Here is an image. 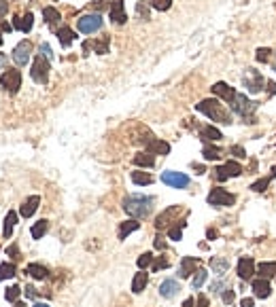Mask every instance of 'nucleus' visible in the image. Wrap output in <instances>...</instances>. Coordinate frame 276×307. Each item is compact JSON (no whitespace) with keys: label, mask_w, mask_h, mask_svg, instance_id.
<instances>
[{"label":"nucleus","mask_w":276,"mask_h":307,"mask_svg":"<svg viewBox=\"0 0 276 307\" xmlns=\"http://www.w3.org/2000/svg\"><path fill=\"white\" fill-rule=\"evenodd\" d=\"M153 204H155V197L134 193V195H127L123 199V210L125 214H130L132 218L138 220V218H147L153 212Z\"/></svg>","instance_id":"obj_1"},{"label":"nucleus","mask_w":276,"mask_h":307,"mask_svg":"<svg viewBox=\"0 0 276 307\" xmlns=\"http://www.w3.org/2000/svg\"><path fill=\"white\" fill-rule=\"evenodd\" d=\"M196 110H200L204 112L208 119L212 121H217V123H232V117H230V112L223 108V104L219 102V100L215 98H210V100H202L200 104H196Z\"/></svg>","instance_id":"obj_2"},{"label":"nucleus","mask_w":276,"mask_h":307,"mask_svg":"<svg viewBox=\"0 0 276 307\" xmlns=\"http://www.w3.org/2000/svg\"><path fill=\"white\" fill-rule=\"evenodd\" d=\"M230 108L236 112V115L240 117H251L255 110H257V102H253V100H249V96L244 94H236V98L230 102Z\"/></svg>","instance_id":"obj_3"},{"label":"nucleus","mask_w":276,"mask_h":307,"mask_svg":"<svg viewBox=\"0 0 276 307\" xmlns=\"http://www.w3.org/2000/svg\"><path fill=\"white\" fill-rule=\"evenodd\" d=\"M206 202H208L210 205H217V208H230V205L236 204V195H232L230 191L217 187V189H212V191L208 193Z\"/></svg>","instance_id":"obj_4"},{"label":"nucleus","mask_w":276,"mask_h":307,"mask_svg":"<svg viewBox=\"0 0 276 307\" xmlns=\"http://www.w3.org/2000/svg\"><path fill=\"white\" fill-rule=\"evenodd\" d=\"M30 74H32V78H34V83L47 85V81H49V60H45L42 55H37V58H34V62H32Z\"/></svg>","instance_id":"obj_5"},{"label":"nucleus","mask_w":276,"mask_h":307,"mask_svg":"<svg viewBox=\"0 0 276 307\" xmlns=\"http://www.w3.org/2000/svg\"><path fill=\"white\" fill-rule=\"evenodd\" d=\"M77 28H79V32H83V34H94L102 28V17L98 15V13L83 15V17L77 19Z\"/></svg>","instance_id":"obj_6"},{"label":"nucleus","mask_w":276,"mask_h":307,"mask_svg":"<svg viewBox=\"0 0 276 307\" xmlns=\"http://www.w3.org/2000/svg\"><path fill=\"white\" fill-rule=\"evenodd\" d=\"M0 85H2L9 94H17L21 87V72L15 68H6V72H2V76H0Z\"/></svg>","instance_id":"obj_7"},{"label":"nucleus","mask_w":276,"mask_h":307,"mask_svg":"<svg viewBox=\"0 0 276 307\" xmlns=\"http://www.w3.org/2000/svg\"><path fill=\"white\" fill-rule=\"evenodd\" d=\"M264 76H261L257 70H253V68H249L244 72V76H242V85H244V89L246 91H251V94H259L261 89H264Z\"/></svg>","instance_id":"obj_8"},{"label":"nucleus","mask_w":276,"mask_h":307,"mask_svg":"<svg viewBox=\"0 0 276 307\" xmlns=\"http://www.w3.org/2000/svg\"><path fill=\"white\" fill-rule=\"evenodd\" d=\"M161 182L168 184V187L172 189H187L189 187V176L183 174V172H172V170H168V172L161 174Z\"/></svg>","instance_id":"obj_9"},{"label":"nucleus","mask_w":276,"mask_h":307,"mask_svg":"<svg viewBox=\"0 0 276 307\" xmlns=\"http://www.w3.org/2000/svg\"><path fill=\"white\" fill-rule=\"evenodd\" d=\"M242 174V166L236 161H228V163H223V166H219L215 168V178L217 180H228V178H236Z\"/></svg>","instance_id":"obj_10"},{"label":"nucleus","mask_w":276,"mask_h":307,"mask_svg":"<svg viewBox=\"0 0 276 307\" xmlns=\"http://www.w3.org/2000/svg\"><path fill=\"white\" fill-rule=\"evenodd\" d=\"M181 210H183L181 205H170L168 210H164L158 218H155V229H159V231H161V229H166V227H168V225L172 223V220L181 214ZM174 223H176V220H174Z\"/></svg>","instance_id":"obj_11"},{"label":"nucleus","mask_w":276,"mask_h":307,"mask_svg":"<svg viewBox=\"0 0 276 307\" xmlns=\"http://www.w3.org/2000/svg\"><path fill=\"white\" fill-rule=\"evenodd\" d=\"M30 53H32V42L21 40L19 45L13 49V62H15L17 66H26L28 60H30Z\"/></svg>","instance_id":"obj_12"},{"label":"nucleus","mask_w":276,"mask_h":307,"mask_svg":"<svg viewBox=\"0 0 276 307\" xmlns=\"http://www.w3.org/2000/svg\"><path fill=\"white\" fill-rule=\"evenodd\" d=\"M255 273H257V271H255V261L251 256H242V259L238 261V275L242 277V280H251Z\"/></svg>","instance_id":"obj_13"},{"label":"nucleus","mask_w":276,"mask_h":307,"mask_svg":"<svg viewBox=\"0 0 276 307\" xmlns=\"http://www.w3.org/2000/svg\"><path fill=\"white\" fill-rule=\"evenodd\" d=\"M197 265H200V261L194 259V256H183L179 265V277H189L191 273H196Z\"/></svg>","instance_id":"obj_14"},{"label":"nucleus","mask_w":276,"mask_h":307,"mask_svg":"<svg viewBox=\"0 0 276 307\" xmlns=\"http://www.w3.org/2000/svg\"><path fill=\"white\" fill-rule=\"evenodd\" d=\"M39 205H40V197L39 195H30L28 199H24V204H21V208H19V214L24 218H30L32 214L39 210Z\"/></svg>","instance_id":"obj_15"},{"label":"nucleus","mask_w":276,"mask_h":307,"mask_svg":"<svg viewBox=\"0 0 276 307\" xmlns=\"http://www.w3.org/2000/svg\"><path fill=\"white\" fill-rule=\"evenodd\" d=\"M179 290H181V284L176 282V280H172V277H168V280H164V282L159 284V295L164 297V299L176 297V295H179Z\"/></svg>","instance_id":"obj_16"},{"label":"nucleus","mask_w":276,"mask_h":307,"mask_svg":"<svg viewBox=\"0 0 276 307\" xmlns=\"http://www.w3.org/2000/svg\"><path fill=\"white\" fill-rule=\"evenodd\" d=\"M111 21H115L117 26H121V24H125V19H127V15H125V6H123V0H115V2L111 4Z\"/></svg>","instance_id":"obj_17"},{"label":"nucleus","mask_w":276,"mask_h":307,"mask_svg":"<svg viewBox=\"0 0 276 307\" xmlns=\"http://www.w3.org/2000/svg\"><path fill=\"white\" fill-rule=\"evenodd\" d=\"M212 94L219 96L221 100H225V102H232V100L236 98V89L230 87L228 83H215L212 85Z\"/></svg>","instance_id":"obj_18"},{"label":"nucleus","mask_w":276,"mask_h":307,"mask_svg":"<svg viewBox=\"0 0 276 307\" xmlns=\"http://www.w3.org/2000/svg\"><path fill=\"white\" fill-rule=\"evenodd\" d=\"M147 153H151V155H168L170 153V144L164 140H155L151 138L147 142Z\"/></svg>","instance_id":"obj_19"},{"label":"nucleus","mask_w":276,"mask_h":307,"mask_svg":"<svg viewBox=\"0 0 276 307\" xmlns=\"http://www.w3.org/2000/svg\"><path fill=\"white\" fill-rule=\"evenodd\" d=\"M253 292L255 297L259 299H268L270 297V284H268V280H264V277H257V280H253Z\"/></svg>","instance_id":"obj_20"},{"label":"nucleus","mask_w":276,"mask_h":307,"mask_svg":"<svg viewBox=\"0 0 276 307\" xmlns=\"http://www.w3.org/2000/svg\"><path fill=\"white\" fill-rule=\"evenodd\" d=\"M32 24H34L32 13H26V15L15 17V21H13V28H15V30H19V32H30V30H32Z\"/></svg>","instance_id":"obj_21"},{"label":"nucleus","mask_w":276,"mask_h":307,"mask_svg":"<svg viewBox=\"0 0 276 307\" xmlns=\"http://www.w3.org/2000/svg\"><path fill=\"white\" fill-rule=\"evenodd\" d=\"M147 284H149V273H145V269H140L136 275H134V280H132V292H143L147 288Z\"/></svg>","instance_id":"obj_22"},{"label":"nucleus","mask_w":276,"mask_h":307,"mask_svg":"<svg viewBox=\"0 0 276 307\" xmlns=\"http://www.w3.org/2000/svg\"><path fill=\"white\" fill-rule=\"evenodd\" d=\"M200 136H202V138L206 140V142H217V140H221V138H223V134L219 132L215 125H206V127H202V130H200Z\"/></svg>","instance_id":"obj_23"},{"label":"nucleus","mask_w":276,"mask_h":307,"mask_svg":"<svg viewBox=\"0 0 276 307\" xmlns=\"http://www.w3.org/2000/svg\"><path fill=\"white\" fill-rule=\"evenodd\" d=\"M26 273H30L34 280H45V277L49 275V271H47V267L39 265V263H30V265L26 267Z\"/></svg>","instance_id":"obj_24"},{"label":"nucleus","mask_w":276,"mask_h":307,"mask_svg":"<svg viewBox=\"0 0 276 307\" xmlns=\"http://www.w3.org/2000/svg\"><path fill=\"white\" fill-rule=\"evenodd\" d=\"M17 223V214L15 212H6V216H4V227H2V235H4V239H9L11 238V233H13V227H15Z\"/></svg>","instance_id":"obj_25"},{"label":"nucleus","mask_w":276,"mask_h":307,"mask_svg":"<svg viewBox=\"0 0 276 307\" xmlns=\"http://www.w3.org/2000/svg\"><path fill=\"white\" fill-rule=\"evenodd\" d=\"M138 227H140V223H138L136 218H134V220H125V223H121V227H119V239H125L130 233L138 231Z\"/></svg>","instance_id":"obj_26"},{"label":"nucleus","mask_w":276,"mask_h":307,"mask_svg":"<svg viewBox=\"0 0 276 307\" xmlns=\"http://www.w3.org/2000/svg\"><path fill=\"white\" fill-rule=\"evenodd\" d=\"M134 163L140 168H153L155 166V157L151 153H136L134 155Z\"/></svg>","instance_id":"obj_27"},{"label":"nucleus","mask_w":276,"mask_h":307,"mask_svg":"<svg viewBox=\"0 0 276 307\" xmlns=\"http://www.w3.org/2000/svg\"><path fill=\"white\" fill-rule=\"evenodd\" d=\"M257 273H259V277H264V280H270V277H274L276 275V263H261V265L257 267Z\"/></svg>","instance_id":"obj_28"},{"label":"nucleus","mask_w":276,"mask_h":307,"mask_svg":"<svg viewBox=\"0 0 276 307\" xmlns=\"http://www.w3.org/2000/svg\"><path fill=\"white\" fill-rule=\"evenodd\" d=\"M228 267H230V263L225 261V259H221V256H215V259H210V269L215 271V275H223L225 271H228Z\"/></svg>","instance_id":"obj_29"},{"label":"nucleus","mask_w":276,"mask_h":307,"mask_svg":"<svg viewBox=\"0 0 276 307\" xmlns=\"http://www.w3.org/2000/svg\"><path fill=\"white\" fill-rule=\"evenodd\" d=\"M58 38L62 42V47H70V45H73V40H75V32L70 30V28L62 26L60 30H58Z\"/></svg>","instance_id":"obj_30"},{"label":"nucleus","mask_w":276,"mask_h":307,"mask_svg":"<svg viewBox=\"0 0 276 307\" xmlns=\"http://www.w3.org/2000/svg\"><path fill=\"white\" fill-rule=\"evenodd\" d=\"M132 182L138 184V187H147V184L153 182V176L147 172H132Z\"/></svg>","instance_id":"obj_31"},{"label":"nucleus","mask_w":276,"mask_h":307,"mask_svg":"<svg viewBox=\"0 0 276 307\" xmlns=\"http://www.w3.org/2000/svg\"><path fill=\"white\" fill-rule=\"evenodd\" d=\"M49 231V220H39L37 225L30 229V233H32V239H40L42 235H45Z\"/></svg>","instance_id":"obj_32"},{"label":"nucleus","mask_w":276,"mask_h":307,"mask_svg":"<svg viewBox=\"0 0 276 307\" xmlns=\"http://www.w3.org/2000/svg\"><path fill=\"white\" fill-rule=\"evenodd\" d=\"M15 271H17V267L13 265V263H2V265H0V282L9 280V277H15Z\"/></svg>","instance_id":"obj_33"},{"label":"nucleus","mask_w":276,"mask_h":307,"mask_svg":"<svg viewBox=\"0 0 276 307\" xmlns=\"http://www.w3.org/2000/svg\"><path fill=\"white\" fill-rule=\"evenodd\" d=\"M206 277H208V271L206 269H197L196 275H194V280H191V286H194L196 290H200L204 286V282H206Z\"/></svg>","instance_id":"obj_34"},{"label":"nucleus","mask_w":276,"mask_h":307,"mask_svg":"<svg viewBox=\"0 0 276 307\" xmlns=\"http://www.w3.org/2000/svg\"><path fill=\"white\" fill-rule=\"evenodd\" d=\"M42 17H45L47 24H55V21H60V11L58 9H53V6H45L42 9Z\"/></svg>","instance_id":"obj_35"},{"label":"nucleus","mask_w":276,"mask_h":307,"mask_svg":"<svg viewBox=\"0 0 276 307\" xmlns=\"http://www.w3.org/2000/svg\"><path fill=\"white\" fill-rule=\"evenodd\" d=\"M202 155H204V159H208V161H212V159H219L221 157V148H217V146H204V151H202Z\"/></svg>","instance_id":"obj_36"},{"label":"nucleus","mask_w":276,"mask_h":307,"mask_svg":"<svg viewBox=\"0 0 276 307\" xmlns=\"http://www.w3.org/2000/svg\"><path fill=\"white\" fill-rule=\"evenodd\" d=\"M183 227H185V223H183V220H179V225H174L172 229H168V238L174 239V241H179V239L183 238Z\"/></svg>","instance_id":"obj_37"},{"label":"nucleus","mask_w":276,"mask_h":307,"mask_svg":"<svg viewBox=\"0 0 276 307\" xmlns=\"http://www.w3.org/2000/svg\"><path fill=\"white\" fill-rule=\"evenodd\" d=\"M91 47H94V49H96V53H100V55L109 53V36H104L102 40H96V42H91Z\"/></svg>","instance_id":"obj_38"},{"label":"nucleus","mask_w":276,"mask_h":307,"mask_svg":"<svg viewBox=\"0 0 276 307\" xmlns=\"http://www.w3.org/2000/svg\"><path fill=\"white\" fill-rule=\"evenodd\" d=\"M19 295H21V288L19 286H11V288H6L4 299H6V301H11V303H17Z\"/></svg>","instance_id":"obj_39"},{"label":"nucleus","mask_w":276,"mask_h":307,"mask_svg":"<svg viewBox=\"0 0 276 307\" xmlns=\"http://www.w3.org/2000/svg\"><path fill=\"white\" fill-rule=\"evenodd\" d=\"M153 263V254L151 252H145V254H140L138 256V261H136V265L140 267V269H145V267H149Z\"/></svg>","instance_id":"obj_40"},{"label":"nucleus","mask_w":276,"mask_h":307,"mask_svg":"<svg viewBox=\"0 0 276 307\" xmlns=\"http://www.w3.org/2000/svg\"><path fill=\"white\" fill-rule=\"evenodd\" d=\"M136 15H138L140 21H147L149 19V6L145 2H138L136 4Z\"/></svg>","instance_id":"obj_41"},{"label":"nucleus","mask_w":276,"mask_h":307,"mask_svg":"<svg viewBox=\"0 0 276 307\" xmlns=\"http://www.w3.org/2000/svg\"><path fill=\"white\" fill-rule=\"evenodd\" d=\"M151 4H153V9H158V11H168L170 6H172V0H151Z\"/></svg>","instance_id":"obj_42"},{"label":"nucleus","mask_w":276,"mask_h":307,"mask_svg":"<svg viewBox=\"0 0 276 307\" xmlns=\"http://www.w3.org/2000/svg\"><path fill=\"white\" fill-rule=\"evenodd\" d=\"M272 176H276V172H274ZM272 176H270V178H272ZM270 178H261V180H257V182H255L251 189H253V191H257V193H259V191H266V187H268V184H270Z\"/></svg>","instance_id":"obj_43"},{"label":"nucleus","mask_w":276,"mask_h":307,"mask_svg":"<svg viewBox=\"0 0 276 307\" xmlns=\"http://www.w3.org/2000/svg\"><path fill=\"white\" fill-rule=\"evenodd\" d=\"M40 55L45 60L51 62L53 60V53H51V47H49V42H40Z\"/></svg>","instance_id":"obj_44"},{"label":"nucleus","mask_w":276,"mask_h":307,"mask_svg":"<svg viewBox=\"0 0 276 307\" xmlns=\"http://www.w3.org/2000/svg\"><path fill=\"white\" fill-rule=\"evenodd\" d=\"M270 49H264V47H261V49H257V62H268V60H270Z\"/></svg>","instance_id":"obj_45"},{"label":"nucleus","mask_w":276,"mask_h":307,"mask_svg":"<svg viewBox=\"0 0 276 307\" xmlns=\"http://www.w3.org/2000/svg\"><path fill=\"white\" fill-rule=\"evenodd\" d=\"M168 265H170V263H168V259H164V256H159V259H158V261H155V263H153V271L166 269Z\"/></svg>","instance_id":"obj_46"},{"label":"nucleus","mask_w":276,"mask_h":307,"mask_svg":"<svg viewBox=\"0 0 276 307\" xmlns=\"http://www.w3.org/2000/svg\"><path fill=\"white\" fill-rule=\"evenodd\" d=\"M225 288H228V286H225V282H223V280H217V282H212V284H210V292H223Z\"/></svg>","instance_id":"obj_47"},{"label":"nucleus","mask_w":276,"mask_h":307,"mask_svg":"<svg viewBox=\"0 0 276 307\" xmlns=\"http://www.w3.org/2000/svg\"><path fill=\"white\" fill-rule=\"evenodd\" d=\"M223 303L225 305H232L234 303V290L232 288H225L223 290Z\"/></svg>","instance_id":"obj_48"},{"label":"nucleus","mask_w":276,"mask_h":307,"mask_svg":"<svg viewBox=\"0 0 276 307\" xmlns=\"http://www.w3.org/2000/svg\"><path fill=\"white\" fill-rule=\"evenodd\" d=\"M230 153H232V155H236V157H240V159H242V157H246V153H244V148H242V146H232V148H230Z\"/></svg>","instance_id":"obj_49"},{"label":"nucleus","mask_w":276,"mask_h":307,"mask_svg":"<svg viewBox=\"0 0 276 307\" xmlns=\"http://www.w3.org/2000/svg\"><path fill=\"white\" fill-rule=\"evenodd\" d=\"M6 11H9V4L4 2V0H0V19H2L6 15Z\"/></svg>","instance_id":"obj_50"},{"label":"nucleus","mask_w":276,"mask_h":307,"mask_svg":"<svg viewBox=\"0 0 276 307\" xmlns=\"http://www.w3.org/2000/svg\"><path fill=\"white\" fill-rule=\"evenodd\" d=\"M155 248H158V250H164V248H166L164 238H155Z\"/></svg>","instance_id":"obj_51"},{"label":"nucleus","mask_w":276,"mask_h":307,"mask_svg":"<svg viewBox=\"0 0 276 307\" xmlns=\"http://www.w3.org/2000/svg\"><path fill=\"white\" fill-rule=\"evenodd\" d=\"M197 307H208V299L204 297V295L197 297Z\"/></svg>","instance_id":"obj_52"},{"label":"nucleus","mask_w":276,"mask_h":307,"mask_svg":"<svg viewBox=\"0 0 276 307\" xmlns=\"http://www.w3.org/2000/svg\"><path fill=\"white\" fill-rule=\"evenodd\" d=\"M6 252H9V254L13 256V259H19V256H17V246H11L9 250H6Z\"/></svg>","instance_id":"obj_53"},{"label":"nucleus","mask_w":276,"mask_h":307,"mask_svg":"<svg viewBox=\"0 0 276 307\" xmlns=\"http://www.w3.org/2000/svg\"><path fill=\"white\" fill-rule=\"evenodd\" d=\"M26 295L28 297H37V290H34L32 286H26Z\"/></svg>","instance_id":"obj_54"},{"label":"nucleus","mask_w":276,"mask_h":307,"mask_svg":"<svg viewBox=\"0 0 276 307\" xmlns=\"http://www.w3.org/2000/svg\"><path fill=\"white\" fill-rule=\"evenodd\" d=\"M6 66V55L4 53H0V70H2Z\"/></svg>","instance_id":"obj_55"},{"label":"nucleus","mask_w":276,"mask_h":307,"mask_svg":"<svg viewBox=\"0 0 276 307\" xmlns=\"http://www.w3.org/2000/svg\"><path fill=\"white\" fill-rule=\"evenodd\" d=\"M194 305H196V301H194L191 297H189V299H185V303H183V307H194Z\"/></svg>","instance_id":"obj_56"},{"label":"nucleus","mask_w":276,"mask_h":307,"mask_svg":"<svg viewBox=\"0 0 276 307\" xmlns=\"http://www.w3.org/2000/svg\"><path fill=\"white\" fill-rule=\"evenodd\" d=\"M242 307H253V299H242Z\"/></svg>","instance_id":"obj_57"},{"label":"nucleus","mask_w":276,"mask_h":307,"mask_svg":"<svg viewBox=\"0 0 276 307\" xmlns=\"http://www.w3.org/2000/svg\"><path fill=\"white\" fill-rule=\"evenodd\" d=\"M0 30H2V32H11V26L9 24H2V26H0Z\"/></svg>","instance_id":"obj_58"},{"label":"nucleus","mask_w":276,"mask_h":307,"mask_svg":"<svg viewBox=\"0 0 276 307\" xmlns=\"http://www.w3.org/2000/svg\"><path fill=\"white\" fill-rule=\"evenodd\" d=\"M32 307H49L47 303H37V305H32Z\"/></svg>","instance_id":"obj_59"},{"label":"nucleus","mask_w":276,"mask_h":307,"mask_svg":"<svg viewBox=\"0 0 276 307\" xmlns=\"http://www.w3.org/2000/svg\"><path fill=\"white\" fill-rule=\"evenodd\" d=\"M13 307H26V303H15V305H13Z\"/></svg>","instance_id":"obj_60"},{"label":"nucleus","mask_w":276,"mask_h":307,"mask_svg":"<svg viewBox=\"0 0 276 307\" xmlns=\"http://www.w3.org/2000/svg\"><path fill=\"white\" fill-rule=\"evenodd\" d=\"M0 45H2V30H0Z\"/></svg>","instance_id":"obj_61"},{"label":"nucleus","mask_w":276,"mask_h":307,"mask_svg":"<svg viewBox=\"0 0 276 307\" xmlns=\"http://www.w3.org/2000/svg\"><path fill=\"white\" fill-rule=\"evenodd\" d=\"M274 70H276V68H274Z\"/></svg>","instance_id":"obj_62"}]
</instances>
